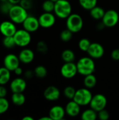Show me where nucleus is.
Masks as SVG:
<instances>
[{"mask_svg": "<svg viewBox=\"0 0 119 120\" xmlns=\"http://www.w3.org/2000/svg\"><path fill=\"white\" fill-rule=\"evenodd\" d=\"M78 73L82 76H86L94 73L95 70V63L94 59L90 56L81 58L76 63Z\"/></svg>", "mask_w": 119, "mask_h": 120, "instance_id": "nucleus-1", "label": "nucleus"}, {"mask_svg": "<svg viewBox=\"0 0 119 120\" xmlns=\"http://www.w3.org/2000/svg\"><path fill=\"white\" fill-rule=\"evenodd\" d=\"M54 14L60 19H67L72 13V6L68 0H58L55 2Z\"/></svg>", "mask_w": 119, "mask_h": 120, "instance_id": "nucleus-2", "label": "nucleus"}, {"mask_svg": "<svg viewBox=\"0 0 119 120\" xmlns=\"http://www.w3.org/2000/svg\"><path fill=\"white\" fill-rule=\"evenodd\" d=\"M8 15L11 20L15 24L22 23L29 15L27 13V10L22 7L20 4L13 5Z\"/></svg>", "mask_w": 119, "mask_h": 120, "instance_id": "nucleus-3", "label": "nucleus"}, {"mask_svg": "<svg viewBox=\"0 0 119 120\" xmlns=\"http://www.w3.org/2000/svg\"><path fill=\"white\" fill-rule=\"evenodd\" d=\"M66 27L74 34L79 32L83 27V18L78 13H72L66 19Z\"/></svg>", "mask_w": 119, "mask_h": 120, "instance_id": "nucleus-4", "label": "nucleus"}, {"mask_svg": "<svg viewBox=\"0 0 119 120\" xmlns=\"http://www.w3.org/2000/svg\"><path fill=\"white\" fill-rule=\"evenodd\" d=\"M92 98L93 94L90 90L88 88L83 87L76 90L73 100L82 107L89 105Z\"/></svg>", "mask_w": 119, "mask_h": 120, "instance_id": "nucleus-5", "label": "nucleus"}, {"mask_svg": "<svg viewBox=\"0 0 119 120\" xmlns=\"http://www.w3.org/2000/svg\"><path fill=\"white\" fill-rule=\"evenodd\" d=\"M16 46L20 47L27 46L32 40L31 33L25 29L17 30L16 32L13 35Z\"/></svg>", "mask_w": 119, "mask_h": 120, "instance_id": "nucleus-6", "label": "nucleus"}, {"mask_svg": "<svg viewBox=\"0 0 119 120\" xmlns=\"http://www.w3.org/2000/svg\"><path fill=\"white\" fill-rule=\"evenodd\" d=\"M119 13L114 9H109L105 11V15L102 18V22L105 27H114L119 23Z\"/></svg>", "mask_w": 119, "mask_h": 120, "instance_id": "nucleus-7", "label": "nucleus"}, {"mask_svg": "<svg viewBox=\"0 0 119 120\" xmlns=\"http://www.w3.org/2000/svg\"><path fill=\"white\" fill-rule=\"evenodd\" d=\"M89 105L90 108L96 112H99L106 108L107 105V98L104 94H97L93 96Z\"/></svg>", "mask_w": 119, "mask_h": 120, "instance_id": "nucleus-8", "label": "nucleus"}, {"mask_svg": "<svg viewBox=\"0 0 119 120\" xmlns=\"http://www.w3.org/2000/svg\"><path fill=\"white\" fill-rule=\"evenodd\" d=\"M78 74L76 63L74 62L64 63L60 68V75L67 79H70L76 77Z\"/></svg>", "mask_w": 119, "mask_h": 120, "instance_id": "nucleus-9", "label": "nucleus"}, {"mask_svg": "<svg viewBox=\"0 0 119 120\" xmlns=\"http://www.w3.org/2000/svg\"><path fill=\"white\" fill-rule=\"evenodd\" d=\"M40 27L48 29L52 27L56 22V15L50 12H43L38 18Z\"/></svg>", "mask_w": 119, "mask_h": 120, "instance_id": "nucleus-10", "label": "nucleus"}, {"mask_svg": "<svg viewBox=\"0 0 119 120\" xmlns=\"http://www.w3.org/2000/svg\"><path fill=\"white\" fill-rule=\"evenodd\" d=\"M87 53L88 56L93 58L94 60L100 59L103 57L105 54V48L104 46L98 42L91 43Z\"/></svg>", "mask_w": 119, "mask_h": 120, "instance_id": "nucleus-11", "label": "nucleus"}, {"mask_svg": "<svg viewBox=\"0 0 119 120\" xmlns=\"http://www.w3.org/2000/svg\"><path fill=\"white\" fill-rule=\"evenodd\" d=\"M22 24L23 29L30 33L36 32L40 27L39 19L33 15H28Z\"/></svg>", "mask_w": 119, "mask_h": 120, "instance_id": "nucleus-12", "label": "nucleus"}, {"mask_svg": "<svg viewBox=\"0 0 119 120\" xmlns=\"http://www.w3.org/2000/svg\"><path fill=\"white\" fill-rule=\"evenodd\" d=\"M20 60L18 56L9 53L6 55L4 58V66L9 70L11 72H13L18 67L20 66Z\"/></svg>", "mask_w": 119, "mask_h": 120, "instance_id": "nucleus-13", "label": "nucleus"}, {"mask_svg": "<svg viewBox=\"0 0 119 120\" xmlns=\"http://www.w3.org/2000/svg\"><path fill=\"white\" fill-rule=\"evenodd\" d=\"M11 20H5L0 24V32L4 37L13 36L17 31L16 26Z\"/></svg>", "mask_w": 119, "mask_h": 120, "instance_id": "nucleus-14", "label": "nucleus"}, {"mask_svg": "<svg viewBox=\"0 0 119 120\" xmlns=\"http://www.w3.org/2000/svg\"><path fill=\"white\" fill-rule=\"evenodd\" d=\"M60 95L61 94L60 89L53 85L48 86L43 91V97L45 99L51 102L58 101L60 98Z\"/></svg>", "mask_w": 119, "mask_h": 120, "instance_id": "nucleus-15", "label": "nucleus"}, {"mask_svg": "<svg viewBox=\"0 0 119 120\" xmlns=\"http://www.w3.org/2000/svg\"><path fill=\"white\" fill-rule=\"evenodd\" d=\"M26 87L27 82L21 77H16L10 83V89L12 93H23Z\"/></svg>", "mask_w": 119, "mask_h": 120, "instance_id": "nucleus-16", "label": "nucleus"}, {"mask_svg": "<svg viewBox=\"0 0 119 120\" xmlns=\"http://www.w3.org/2000/svg\"><path fill=\"white\" fill-rule=\"evenodd\" d=\"M81 105H79L74 100H70L66 105L65 109L66 115L71 117H76L81 113Z\"/></svg>", "mask_w": 119, "mask_h": 120, "instance_id": "nucleus-17", "label": "nucleus"}, {"mask_svg": "<svg viewBox=\"0 0 119 120\" xmlns=\"http://www.w3.org/2000/svg\"><path fill=\"white\" fill-rule=\"evenodd\" d=\"M66 115L65 109L61 105H56L50 108L48 115L52 120H63Z\"/></svg>", "mask_w": 119, "mask_h": 120, "instance_id": "nucleus-18", "label": "nucleus"}, {"mask_svg": "<svg viewBox=\"0 0 119 120\" xmlns=\"http://www.w3.org/2000/svg\"><path fill=\"white\" fill-rule=\"evenodd\" d=\"M18 58L20 63L24 64L31 63L34 59V53L30 49H23L18 54Z\"/></svg>", "mask_w": 119, "mask_h": 120, "instance_id": "nucleus-19", "label": "nucleus"}, {"mask_svg": "<svg viewBox=\"0 0 119 120\" xmlns=\"http://www.w3.org/2000/svg\"><path fill=\"white\" fill-rule=\"evenodd\" d=\"M83 82L84 87L91 89H93L96 86L97 82V79L96 76L93 73V74L84 76Z\"/></svg>", "mask_w": 119, "mask_h": 120, "instance_id": "nucleus-20", "label": "nucleus"}, {"mask_svg": "<svg viewBox=\"0 0 119 120\" xmlns=\"http://www.w3.org/2000/svg\"><path fill=\"white\" fill-rule=\"evenodd\" d=\"M89 11H90V15L91 16V18L95 20H102L105 13V11L104 10V8L97 5L95 6L92 9H90Z\"/></svg>", "mask_w": 119, "mask_h": 120, "instance_id": "nucleus-21", "label": "nucleus"}, {"mask_svg": "<svg viewBox=\"0 0 119 120\" xmlns=\"http://www.w3.org/2000/svg\"><path fill=\"white\" fill-rule=\"evenodd\" d=\"M11 79V71L6 68H0V85H5Z\"/></svg>", "mask_w": 119, "mask_h": 120, "instance_id": "nucleus-22", "label": "nucleus"}, {"mask_svg": "<svg viewBox=\"0 0 119 120\" xmlns=\"http://www.w3.org/2000/svg\"><path fill=\"white\" fill-rule=\"evenodd\" d=\"M26 98L23 93H13L11 96L12 103L17 106H21L25 103Z\"/></svg>", "mask_w": 119, "mask_h": 120, "instance_id": "nucleus-23", "label": "nucleus"}, {"mask_svg": "<svg viewBox=\"0 0 119 120\" xmlns=\"http://www.w3.org/2000/svg\"><path fill=\"white\" fill-rule=\"evenodd\" d=\"M81 118L83 120H95L97 119V112L90 108L81 113Z\"/></svg>", "mask_w": 119, "mask_h": 120, "instance_id": "nucleus-24", "label": "nucleus"}, {"mask_svg": "<svg viewBox=\"0 0 119 120\" xmlns=\"http://www.w3.org/2000/svg\"><path fill=\"white\" fill-rule=\"evenodd\" d=\"M75 58V53L71 49H65L61 53V58L64 61V63L74 62Z\"/></svg>", "mask_w": 119, "mask_h": 120, "instance_id": "nucleus-25", "label": "nucleus"}, {"mask_svg": "<svg viewBox=\"0 0 119 120\" xmlns=\"http://www.w3.org/2000/svg\"><path fill=\"white\" fill-rule=\"evenodd\" d=\"M79 3L81 8L90 11L97 5V0H79Z\"/></svg>", "mask_w": 119, "mask_h": 120, "instance_id": "nucleus-26", "label": "nucleus"}, {"mask_svg": "<svg viewBox=\"0 0 119 120\" xmlns=\"http://www.w3.org/2000/svg\"><path fill=\"white\" fill-rule=\"evenodd\" d=\"M34 75L39 79H43V78L46 77L48 74L47 69L43 65L36 66L34 70Z\"/></svg>", "mask_w": 119, "mask_h": 120, "instance_id": "nucleus-27", "label": "nucleus"}, {"mask_svg": "<svg viewBox=\"0 0 119 120\" xmlns=\"http://www.w3.org/2000/svg\"><path fill=\"white\" fill-rule=\"evenodd\" d=\"M73 32H71L67 28L63 30L60 34V39L63 42H69L72 40L73 37Z\"/></svg>", "mask_w": 119, "mask_h": 120, "instance_id": "nucleus-28", "label": "nucleus"}, {"mask_svg": "<svg viewBox=\"0 0 119 120\" xmlns=\"http://www.w3.org/2000/svg\"><path fill=\"white\" fill-rule=\"evenodd\" d=\"M91 41H90V39H88V38H82L79 41L78 43V46L79 48V49L83 51V52H87L90 44H91Z\"/></svg>", "mask_w": 119, "mask_h": 120, "instance_id": "nucleus-29", "label": "nucleus"}, {"mask_svg": "<svg viewBox=\"0 0 119 120\" xmlns=\"http://www.w3.org/2000/svg\"><path fill=\"white\" fill-rule=\"evenodd\" d=\"M76 91V90L74 86H67L63 90V94L66 98H67L69 100H73V98L75 96Z\"/></svg>", "mask_w": 119, "mask_h": 120, "instance_id": "nucleus-30", "label": "nucleus"}, {"mask_svg": "<svg viewBox=\"0 0 119 120\" xmlns=\"http://www.w3.org/2000/svg\"><path fill=\"white\" fill-rule=\"evenodd\" d=\"M55 2L51 0H45L42 4V9L44 12L53 13L54 11Z\"/></svg>", "mask_w": 119, "mask_h": 120, "instance_id": "nucleus-31", "label": "nucleus"}, {"mask_svg": "<svg viewBox=\"0 0 119 120\" xmlns=\"http://www.w3.org/2000/svg\"><path fill=\"white\" fill-rule=\"evenodd\" d=\"M2 43H3V45L7 49H12L15 46H16L13 36L4 37L3 39Z\"/></svg>", "mask_w": 119, "mask_h": 120, "instance_id": "nucleus-32", "label": "nucleus"}, {"mask_svg": "<svg viewBox=\"0 0 119 120\" xmlns=\"http://www.w3.org/2000/svg\"><path fill=\"white\" fill-rule=\"evenodd\" d=\"M9 108V103L6 98H0V115L5 113Z\"/></svg>", "mask_w": 119, "mask_h": 120, "instance_id": "nucleus-33", "label": "nucleus"}, {"mask_svg": "<svg viewBox=\"0 0 119 120\" xmlns=\"http://www.w3.org/2000/svg\"><path fill=\"white\" fill-rule=\"evenodd\" d=\"M36 50L39 53L45 54L48 51V45L44 41H39L36 44Z\"/></svg>", "mask_w": 119, "mask_h": 120, "instance_id": "nucleus-34", "label": "nucleus"}, {"mask_svg": "<svg viewBox=\"0 0 119 120\" xmlns=\"http://www.w3.org/2000/svg\"><path fill=\"white\" fill-rule=\"evenodd\" d=\"M12 6H13V4L11 3H10L8 1L1 2V4L0 6V10L2 13L8 14L11 8L12 7Z\"/></svg>", "mask_w": 119, "mask_h": 120, "instance_id": "nucleus-35", "label": "nucleus"}, {"mask_svg": "<svg viewBox=\"0 0 119 120\" xmlns=\"http://www.w3.org/2000/svg\"><path fill=\"white\" fill-rule=\"evenodd\" d=\"M109 112L105 109L97 112V119L100 120H108L109 119Z\"/></svg>", "mask_w": 119, "mask_h": 120, "instance_id": "nucleus-36", "label": "nucleus"}, {"mask_svg": "<svg viewBox=\"0 0 119 120\" xmlns=\"http://www.w3.org/2000/svg\"><path fill=\"white\" fill-rule=\"evenodd\" d=\"M20 4L24 7L25 9L28 10L32 8V0H21Z\"/></svg>", "mask_w": 119, "mask_h": 120, "instance_id": "nucleus-37", "label": "nucleus"}, {"mask_svg": "<svg viewBox=\"0 0 119 120\" xmlns=\"http://www.w3.org/2000/svg\"><path fill=\"white\" fill-rule=\"evenodd\" d=\"M111 58L116 61H119V48L114 49L111 53Z\"/></svg>", "mask_w": 119, "mask_h": 120, "instance_id": "nucleus-38", "label": "nucleus"}, {"mask_svg": "<svg viewBox=\"0 0 119 120\" xmlns=\"http://www.w3.org/2000/svg\"><path fill=\"white\" fill-rule=\"evenodd\" d=\"M7 95V90L4 85H0V98H5Z\"/></svg>", "mask_w": 119, "mask_h": 120, "instance_id": "nucleus-39", "label": "nucleus"}, {"mask_svg": "<svg viewBox=\"0 0 119 120\" xmlns=\"http://www.w3.org/2000/svg\"><path fill=\"white\" fill-rule=\"evenodd\" d=\"M24 75H25V77L26 79H29L33 77V76L34 75V71H32V70H27Z\"/></svg>", "mask_w": 119, "mask_h": 120, "instance_id": "nucleus-40", "label": "nucleus"}, {"mask_svg": "<svg viewBox=\"0 0 119 120\" xmlns=\"http://www.w3.org/2000/svg\"><path fill=\"white\" fill-rule=\"evenodd\" d=\"M14 73H15V75H17V76H20L22 73H23V71H22V68H20V66L19 67H18L14 71Z\"/></svg>", "mask_w": 119, "mask_h": 120, "instance_id": "nucleus-41", "label": "nucleus"}, {"mask_svg": "<svg viewBox=\"0 0 119 120\" xmlns=\"http://www.w3.org/2000/svg\"><path fill=\"white\" fill-rule=\"evenodd\" d=\"M10 3H11L13 5H14V4H20V1L21 0H8Z\"/></svg>", "mask_w": 119, "mask_h": 120, "instance_id": "nucleus-42", "label": "nucleus"}, {"mask_svg": "<svg viewBox=\"0 0 119 120\" xmlns=\"http://www.w3.org/2000/svg\"><path fill=\"white\" fill-rule=\"evenodd\" d=\"M39 120H52V119L49 117V115H48L46 117H42L39 118Z\"/></svg>", "mask_w": 119, "mask_h": 120, "instance_id": "nucleus-43", "label": "nucleus"}, {"mask_svg": "<svg viewBox=\"0 0 119 120\" xmlns=\"http://www.w3.org/2000/svg\"><path fill=\"white\" fill-rule=\"evenodd\" d=\"M22 120H33L34 118L30 117V116H25L24 117H22Z\"/></svg>", "mask_w": 119, "mask_h": 120, "instance_id": "nucleus-44", "label": "nucleus"}, {"mask_svg": "<svg viewBox=\"0 0 119 120\" xmlns=\"http://www.w3.org/2000/svg\"><path fill=\"white\" fill-rule=\"evenodd\" d=\"M8 1V0H0L1 2H4V1Z\"/></svg>", "mask_w": 119, "mask_h": 120, "instance_id": "nucleus-45", "label": "nucleus"}, {"mask_svg": "<svg viewBox=\"0 0 119 120\" xmlns=\"http://www.w3.org/2000/svg\"><path fill=\"white\" fill-rule=\"evenodd\" d=\"M51 1H54V2H56V1H58V0H51Z\"/></svg>", "mask_w": 119, "mask_h": 120, "instance_id": "nucleus-46", "label": "nucleus"}]
</instances>
